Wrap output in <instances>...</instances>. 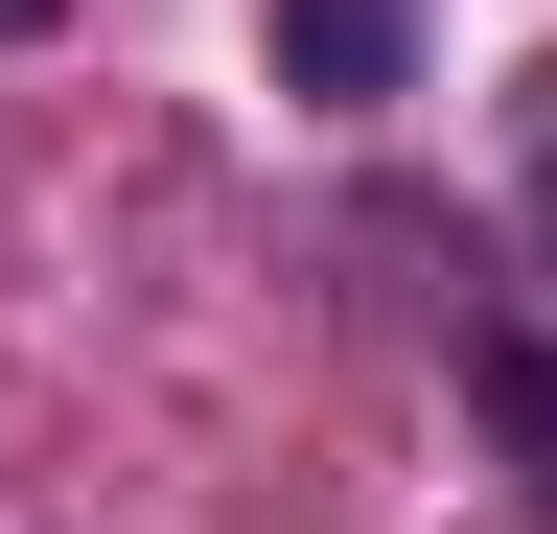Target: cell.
I'll return each instance as SVG.
<instances>
[{"instance_id":"cell-1","label":"cell","mask_w":557,"mask_h":534,"mask_svg":"<svg viewBox=\"0 0 557 534\" xmlns=\"http://www.w3.org/2000/svg\"><path fill=\"white\" fill-rule=\"evenodd\" d=\"M278 71L302 94H395L418 71V0H278Z\"/></svg>"},{"instance_id":"cell-2","label":"cell","mask_w":557,"mask_h":534,"mask_svg":"<svg viewBox=\"0 0 557 534\" xmlns=\"http://www.w3.org/2000/svg\"><path fill=\"white\" fill-rule=\"evenodd\" d=\"M534 256H557V71H534Z\"/></svg>"},{"instance_id":"cell-3","label":"cell","mask_w":557,"mask_h":534,"mask_svg":"<svg viewBox=\"0 0 557 534\" xmlns=\"http://www.w3.org/2000/svg\"><path fill=\"white\" fill-rule=\"evenodd\" d=\"M24 24H47V0H0V47H24Z\"/></svg>"}]
</instances>
